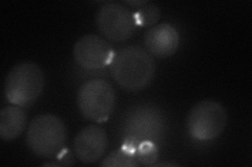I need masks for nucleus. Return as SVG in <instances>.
<instances>
[{"label":"nucleus","mask_w":252,"mask_h":167,"mask_svg":"<svg viewBox=\"0 0 252 167\" xmlns=\"http://www.w3.org/2000/svg\"><path fill=\"white\" fill-rule=\"evenodd\" d=\"M110 72L123 89L140 91L152 83L156 63L152 54L142 47L127 46L114 54Z\"/></svg>","instance_id":"nucleus-1"},{"label":"nucleus","mask_w":252,"mask_h":167,"mask_svg":"<svg viewBox=\"0 0 252 167\" xmlns=\"http://www.w3.org/2000/svg\"><path fill=\"white\" fill-rule=\"evenodd\" d=\"M44 84L45 78L40 67L32 62L19 63L5 77V97L14 106L30 107L42 94Z\"/></svg>","instance_id":"nucleus-2"},{"label":"nucleus","mask_w":252,"mask_h":167,"mask_svg":"<svg viewBox=\"0 0 252 167\" xmlns=\"http://www.w3.org/2000/svg\"><path fill=\"white\" fill-rule=\"evenodd\" d=\"M66 129L61 119L52 114L36 116L31 121L27 143L37 156L51 158L58 155L64 145Z\"/></svg>","instance_id":"nucleus-3"},{"label":"nucleus","mask_w":252,"mask_h":167,"mask_svg":"<svg viewBox=\"0 0 252 167\" xmlns=\"http://www.w3.org/2000/svg\"><path fill=\"white\" fill-rule=\"evenodd\" d=\"M227 120V112L220 103L209 99L201 100L189 111L187 131L194 140L210 141L224 132Z\"/></svg>","instance_id":"nucleus-4"},{"label":"nucleus","mask_w":252,"mask_h":167,"mask_svg":"<svg viewBox=\"0 0 252 167\" xmlns=\"http://www.w3.org/2000/svg\"><path fill=\"white\" fill-rule=\"evenodd\" d=\"M116 94L104 79H91L81 85L77 93V105L81 115L93 122H102L113 113Z\"/></svg>","instance_id":"nucleus-5"},{"label":"nucleus","mask_w":252,"mask_h":167,"mask_svg":"<svg viewBox=\"0 0 252 167\" xmlns=\"http://www.w3.org/2000/svg\"><path fill=\"white\" fill-rule=\"evenodd\" d=\"M99 30L112 41H125L135 33V16L120 3L110 2L102 5L96 16Z\"/></svg>","instance_id":"nucleus-6"},{"label":"nucleus","mask_w":252,"mask_h":167,"mask_svg":"<svg viewBox=\"0 0 252 167\" xmlns=\"http://www.w3.org/2000/svg\"><path fill=\"white\" fill-rule=\"evenodd\" d=\"M73 52L78 64L90 70L110 65L115 54L113 47L106 40L97 35H85L77 40Z\"/></svg>","instance_id":"nucleus-7"},{"label":"nucleus","mask_w":252,"mask_h":167,"mask_svg":"<svg viewBox=\"0 0 252 167\" xmlns=\"http://www.w3.org/2000/svg\"><path fill=\"white\" fill-rule=\"evenodd\" d=\"M127 117L125 126L130 138L151 141L162 133L164 118L158 109L145 106L133 108Z\"/></svg>","instance_id":"nucleus-8"},{"label":"nucleus","mask_w":252,"mask_h":167,"mask_svg":"<svg viewBox=\"0 0 252 167\" xmlns=\"http://www.w3.org/2000/svg\"><path fill=\"white\" fill-rule=\"evenodd\" d=\"M75 153L83 163L97 162L104 155L107 147L106 132L98 125H88L77 134Z\"/></svg>","instance_id":"nucleus-9"},{"label":"nucleus","mask_w":252,"mask_h":167,"mask_svg":"<svg viewBox=\"0 0 252 167\" xmlns=\"http://www.w3.org/2000/svg\"><path fill=\"white\" fill-rule=\"evenodd\" d=\"M144 43L149 53L160 59L168 58L178 50L180 37L177 29L168 23L149 28L144 36Z\"/></svg>","instance_id":"nucleus-10"},{"label":"nucleus","mask_w":252,"mask_h":167,"mask_svg":"<svg viewBox=\"0 0 252 167\" xmlns=\"http://www.w3.org/2000/svg\"><path fill=\"white\" fill-rule=\"evenodd\" d=\"M27 114L18 106L5 107L0 112V136L3 140L19 137L26 129Z\"/></svg>","instance_id":"nucleus-11"},{"label":"nucleus","mask_w":252,"mask_h":167,"mask_svg":"<svg viewBox=\"0 0 252 167\" xmlns=\"http://www.w3.org/2000/svg\"><path fill=\"white\" fill-rule=\"evenodd\" d=\"M140 163L137 159L136 153L129 150L126 147L114 150L110 153L103 161L101 162V166H123L132 167L138 166Z\"/></svg>","instance_id":"nucleus-12"},{"label":"nucleus","mask_w":252,"mask_h":167,"mask_svg":"<svg viewBox=\"0 0 252 167\" xmlns=\"http://www.w3.org/2000/svg\"><path fill=\"white\" fill-rule=\"evenodd\" d=\"M137 22V25L140 26H152L159 21L161 11L154 3H147L146 5L139 7V10L133 14Z\"/></svg>","instance_id":"nucleus-13"},{"label":"nucleus","mask_w":252,"mask_h":167,"mask_svg":"<svg viewBox=\"0 0 252 167\" xmlns=\"http://www.w3.org/2000/svg\"><path fill=\"white\" fill-rule=\"evenodd\" d=\"M136 156L139 163L143 165H153L157 160L158 152L152 141H143L139 144Z\"/></svg>","instance_id":"nucleus-14"},{"label":"nucleus","mask_w":252,"mask_h":167,"mask_svg":"<svg viewBox=\"0 0 252 167\" xmlns=\"http://www.w3.org/2000/svg\"><path fill=\"white\" fill-rule=\"evenodd\" d=\"M126 3L127 4H129V5H135V6H138V7H142V6H144V5H146L147 3H149L148 1H143V0H141V1H126Z\"/></svg>","instance_id":"nucleus-15"},{"label":"nucleus","mask_w":252,"mask_h":167,"mask_svg":"<svg viewBox=\"0 0 252 167\" xmlns=\"http://www.w3.org/2000/svg\"><path fill=\"white\" fill-rule=\"evenodd\" d=\"M155 166H157V167H161V166H177V164H175V163H169V162H163V163L155 164Z\"/></svg>","instance_id":"nucleus-16"}]
</instances>
